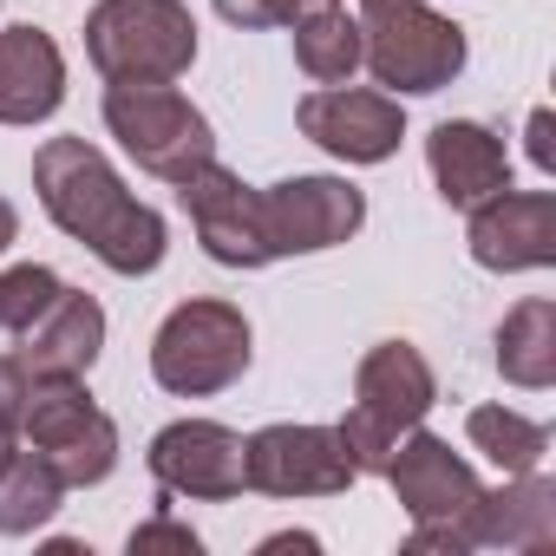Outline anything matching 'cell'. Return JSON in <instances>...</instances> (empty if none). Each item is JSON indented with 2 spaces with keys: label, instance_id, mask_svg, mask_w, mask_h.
Returning a JSON list of instances; mask_svg holds the SVG:
<instances>
[{
  "label": "cell",
  "instance_id": "6da1fadb",
  "mask_svg": "<svg viewBox=\"0 0 556 556\" xmlns=\"http://www.w3.org/2000/svg\"><path fill=\"white\" fill-rule=\"evenodd\" d=\"M34 190L47 203V216L86 242L112 275H151L164 262V216L151 203H138L125 190V177L105 164L99 144L86 138H47L34 151Z\"/></svg>",
  "mask_w": 556,
  "mask_h": 556
},
{
  "label": "cell",
  "instance_id": "7a4b0ae2",
  "mask_svg": "<svg viewBox=\"0 0 556 556\" xmlns=\"http://www.w3.org/2000/svg\"><path fill=\"white\" fill-rule=\"evenodd\" d=\"M432 400H439V380H432V367H426V354L413 348V341H380V348H367V361H361V374H354V406H348V419L334 426L341 432V445H348V458H354V471L367 478H380L387 471V458H393V445L432 413Z\"/></svg>",
  "mask_w": 556,
  "mask_h": 556
},
{
  "label": "cell",
  "instance_id": "3957f363",
  "mask_svg": "<svg viewBox=\"0 0 556 556\" xmlns=\"http://www.w3.org/2000/svg\"><path fill=\"white\" fill-rule=\"evenodd\" d=\"M86 60L112 86H170L197 60V21L184 0H99L86 14Z\"/></svg>",
  "mask_w": 556,
  "mask_h": 556
},
{
  "label": "cell",
  "instance_id": "277c9868",
  "mask_svg": "<svg viewBox=\"0 0 556 556\" xmlns=\"http://www.w3.org/2000/svg\"><path fill=\"white\" fill-rule=\"evenodd\" d=\"M380 478L393 484L400 510L413 517L406 549H452V556L471 549L465 517H471V504L484 497V484H478V471H471L445 439H432V432L413 426V432L393 445V458H387Z\"/></svg>",
  "mask_w": 556,
  "mask_h": 556
},
{
  "label": "cell",
  "instance_id": "5b68a950",
  "mask_svg": "<svg viewBox=\"0 0 556 556\" xmlns=\"http://www.w3.org/2000/svg\"><path fill=\"white\" fill-rule=\"evenodd\" d=\"M249 321L236 302H184L151 334V380L177 400L223 393L249 374Z\"/></svg>",
  "mask_w": 556,
  "mask_h": 556
},
{
  "label": "cell",
  "instance_id": "8992f818",
  "mask_svg": "<svg viewBox=\"0 0 556 556\" xmlns=\"http://www.w3.org/2000/svg\"><path fill=\"white\" fill-rule=\"evenodd\" d=\"M361 66L393 92H445L465 73V27L426 0H374L361 21Z\"/></svg>",
  "mask_w": 556,
  "mask_h": 556
},
{
  "label": "cell",
  "instance_id": "52a82bcc",
  "mask_svg": "<svg viewBox=\"0 0 556 556\" xmlns=\"http://www.w3.org/2000/svg\"><path fill=\"white\" fill-rule=\"evenodd\" d=\"M105 131L125 144V157L164 184H184L190 170H203L216 157V131L210 118L170 92V86H112L105 92Z\"/></svg>",
  "mask_w": 556,
  "mask_h": 556
},
{
  "label": "cell",
  "instance_id": "ba28073f",
  "mask_svg": "<svg viewBox=\"0 0 556 556\" xmlns=\"http://www.w3.org/2000/svg\"><path fill=\"white\" fill-rule=\"evenodd\" d=\"M21 439L60 471L66 491L105 484L112 465H118V426H112L105 406H92L86 380H27Z\"/></svg>",
  "mask_w": 556,
  "mask_h": 556
},
{
  "label": "cell",
  "instance_id": "9c48e42d",
  "mask_svg": "<svg viewBox=\"0 0 556 556\" xmlns=\"http://www.w3.org/2000/svg\"><path fill=\"white\" fill-rule=\"evenodd\" d=\"M354 478L334 426H262L242 439V484L262 497H341Z\"/></svg>",
  "mask_w": 556,
  "mask_h": 556
},
{
  "label": "cell",
  "instance_id": "30bf717a",
  "mask_svg": "<svg viewBox=\"0 0 556 556\" xmlns=\"http://www.w3.org/2000/svg\"><path fill=\"white\" fill-rule=\"evenodd\" d=\"M255 203H262V236H268L275 262L321 255L367 223V197L348 177H282V184L255 190Z\"/></svg>",
  "mask_w": 556,
  "mask_h": 556
},
{
  "label": "cell",
  "instance_id": "8fae6325",
  "mask_svg": "<svg viewBox=\"0 0 556 556\" xmlns=\"http://www.w3.org/2000/svg\"><path fill=\"white\" fill-rule=\"evenodd\" d=\"M295 125L308 144H321L341 164H387L406 138V112L393 92H361V86H321L295 105Z\"/></svg>",
  "mask_w": 556,
  "mask_h": 556
},
{
  "label": "cell",
  "instance_id": "7c38bea8",
  "mask_svg": "<svg viewBox=\"0 0 556 556\" xmlns=\"http://www.w3.org/2000/svg\"><path fill=\"white\" fill-rule=\"evenodd\" d=\"M177 203L190 210L197 242H203L210 262H223V268H268V262H275V255H268V236H262V203H255V190H249L236 170H223L216 157L177 184Z\"/></svg>",
  "mask_w": 556,
  "mask_h": 556
},
{
  "label": "cell",
  "instance_id": "4fadbf2b",
  "mask_svg": "<svg viewBox=\"0 0 556 556\" xmlns=\"http://www.w3.org/2000/svg\"><path fill=\"white\" fill-rule=\"evenodd\" d=\"M151 478L164 484V497H203V504H229L242 497V432L216 426V419H177L151 439Z\"/></svg>",
  "mask_w": 556,
  "mask_h": 556
},
{
  "label": "cell",
  "instance_id": "5bb4252c",
  "mask_svg": "<svg viewBox=\"0 0 556 556\" xmlns=\"http://www.w3.org/2000/svg\"><path fill=\"white\" fill-rule=\"evenodd\" d=\"M471 262L517 275V268H549L556 262V197L549 190H497L471 210Z\"/></svg>",
  "mask_w": 556,
  "mask_h": 556
},
{
  "label": "cell",
  "instance_id": "9a60e30c",
  "mask_svg": "<svg viewBox=\"0 0 556 556\" xmlns=\"http://www.w3.org/2000/svg\"><path fill=\"white\" fill-rule=\"evenodd\" d=\"M426 164H432V184L452 210H478L484 197L510 190V151L491 125L478 118H445L432 125L426 138Z\"/></svg>",
  "mask_w": 556,
  "mask_h": 556
},
{
  "label": "cell",
  "instance_id": "2e32d148",
  "mask_svg": "<svg viewBox=\"0 0 556 556\" xmlns=\"http://www.w3.org/2000/svg\"><path fill=\"white\" fill-rule=\"evenodd\" d=\"M105 348V308L79 289H60V302L27 328V348L14 354L27 380H86Z\"/></svg>",
  "mask_w": 556,
  "mask_h": 556
},
{
  "label": "cell",
  "instance_id": "e0dca14e",
  "mask_svg": "<svg viewBox=\"0 0 556 556\" xmlns=\"http://www.w3.org/2000/svg\"><path fill=\"white\" fill-rule=\"evenodd\" d=\"M66 99V60L60 40L40 27L0 34V125H40Z\"/></svg>",
  "mask_w": 556,
  "mask_h": 556
},
{
  "label": "cell",
  "instance_id": "ac0fdd59",
  "mask_svg": "<svg viewBox=\"0 0 556 556\" xmlns=\"http://www.w3.org/2000/svg\"><path fill=\"white\" fill-rule=\"evenodd\" d=\"M471 549L478 543H504V549H549L556 543V484L543 471H517L510 484L484 491L465 517Z\"/></svg>",
  "mask_w": 556,
  "mask_h": 556
},
{
  "label": "cell",
  "instance_id": "d6986e66",
  "mask_svg": "<svg viewBox=\"0 0 556 556\" xmlns=\"http://www.w3.org/2000/svg\"><path fill=\"white\" fill-rule=\"evenodd\" d=\"M497 374L523 393H543L556 380V302L549 295H530L504 315L497 328Z\"/></svg>",
  "mask_w": 556,
  "mask_h": 556
},
{
  "label": "cell",
  "instance_id": "ffe728a7",
  "mask_svg": "<svg viewBox=\"0 0 556 556\" xmlns=\"http://www.w3.org/2000/svg\"><path fill=\"white\" fill-rule=\"evenodd\" d=\"M60 497H66L60 471L34 445H21V458L0 471V536H34V530H47L53 510H60Z\"/></svg>",
  "mask_w": 556,
  "mask_h": 556
},
{
  "label": "cell",
  "instance_id": "44dd1931",
  "mask_svg": "<svg viewBox=\"0 0 556 556\" xmlns=\"http://www.w3.org/2000/svg\"><path fill=\"white\" fill-rule=\"evenodd\" d=\"M465 439H471V452H484L504 478L536 471L543 452H549V426H543V419H523V413H510V406H471V413H465Z\"/></svg>",
  "mask_w": 556,
  "mask_h": 556
},
{
  "label": "cell",
  "instance_id": "7402d4cb",
  "mask_svg": "<svg viewBox=\"0 0 556 556\" xmlns=\"http://www.w3.org/2000/svg\"><path fill=\"white\" fill-rule=\"evenodd\" d=\"M361 21H348L341 8H321L308 21H295V66L315 86H348L361 73Z\"/></svg>",
  "mask_w": 556,
  "mask_h": 556
},
{
  "label": "cell",
  "instance_id": "603a6c76",
  "mask_svg": "<svg viewBox=\"0 0 556 556\" xmlns=\"http://www.w3.org/2000/svg\"><path fill=\"white\" fill-rule=\"evenodd\" d=\"M60 275L40 268V262H21V268H0V334H27L53 302H60Z\"/></svg>",
  "mask_w": 556,
  "mask_h": 556
},
{
  "label": "cell",
  "instance_id": "cb8c5ba5",
  "mask_svg": "<svg viewBox=\"0 0 556 556\" xmlns=\"http://www.w3.org/2000/svg\"><path fill=\"white\" fill-rule=\"evenodd\" d=\"M321 8H341V0H216V14L229 27H242V34H255V27H295V21H308Z\"/></svg>",
  "mask_w": 556,
  "mask_h": 556
},
{
  "label": "cell",
  "instance_id": "d4e9b609",
  "mask_svg": "<svg viewBox=\"0 0 556 556\" xmlns=\"http://www.w3.org/2000/svg\"><path fill=\"white\" fill-rule=\"evenodd\" d=\"M21 413H27V374L14 354H0V471L21 458Z\"/></svg>",
  "mask_w": 556,
  "mask_h": 556
},
{
  "label": "cell",
  "instance_id": "484cf974",
  "mask_svg": "<svg viewBox=\"0 0 556 556\" xmlns=\"http://www.w3.org/2000/svg\"><path fill=\"white\" fill-rule=\"evenodd\" d=\"M151 549H177V556H197L203 543H197V530H190V523H177L170 510H157L151 523H138V530H131V556H151Z\"/></svg>",
  "mask_w": 556,
  "mask_h": 556
},
{
  "label": "cell",
  "instance_id": "4316f807",
  "mask_svg": "<svg viewBox=\"0 0 556 556\" xmlns=\"http://www.w3.org/2000/svg\"><path fill=\"white\" fill-rule=\"evenodd\" d=\"M549 131H556V118L536 105V112H530V164H536V170H556V144H549Z\"/></svg>",
  "mask_w": 556,
  "mask_h": 556
},
{
  "label": "cell",
  "instance_id": "83f0119b",
  "mask_svg": "<svg viewBox=\"0 0 556 556\" xmlns=\"http://www.w3.org/2000/svg\"><path fill=\"white\" fill-rule=\"evenodd\" d=\"M14 242H21V210H14L8 197H0V255H8Z\"/></svg>",
  "mask_w": 556,
  "mask_h": 556
},
{
  "label": "cell",
  "instance_id": "f1b7e54d",
  "mask_svg": "<svg viewBox=\"0 0 556 556\" xmlns=\"http://www.w3.org/2000/svg\"><path fill=\"white\" fill-rule=\"evenodd\" d=\"M262 549H315V536H268Z\"/></svg>",
  "mask_w": 556,
  "mask_h": 556
},
{
  "label": "cell",
  "instance_id": "f546056e",
  "mask_svg": "<svg viewBox=\"0 0 556 556\" xmlns=\"http://www.w3.org/2000/svg\"><path fill=\"white\" fill-rule=\"evenodd\" d=\"M361 8H374V0H361Z\"/></svg>",
  "mask_w": 556,
  "mask_h": 556
}]
</instances>
